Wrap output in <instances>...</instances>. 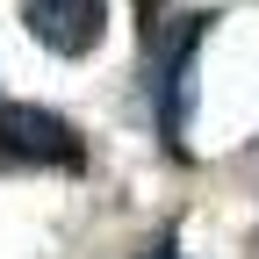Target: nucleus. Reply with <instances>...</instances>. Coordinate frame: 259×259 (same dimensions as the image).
<instances>
[{"label":"nucleus","mask_w":259,"mask_h":259,"mask_svg":"<svg viewBox=\"0 0 259 259\" xmlns=\"http://www.w3.org/2000/svg\"><path fill=\"white\" fill-rule=\"evenodd\" d=\"M22 22L51 58H87L108 29V0H22Z\"/></svg>","instance_id":"7ed1b4c3"},{"label":"nucleus","mask_w":259,"mask_h":259,"mask_svg":"<svg viewBox=\"0 0 259 259\" xmlns=\"http://www.w3.org/2000/svg\"><path fill=\"white\" fill-rule=\"evenodd\" d=\"M216 15H180L166 36L151 29V130L173 158H187V122H194V58H202Z\"/></svg>","instance_id":"f257e3e1"},{"label":"nucleus","mask_w":259,"mask_h":259,"mask_svg":"<svg viewBox=\"0 0 259 259\" xmlns=\"http://www.w3.org/2000/svg\"><path fill=\"white\" fill-rule=\"evenodd\" d=\"M130 8H137V22H144V36L158 29V8H166V0H130Z\"/></svg>","instance_id":"20e7f679"},{"label":"nucleus","mask_w":259,"mask_h":259,"mask_svg":"<svg viewBox=\"0 0 259 259\" xmlns=\"http://www.w3.org/2000/svg\"><path fill=\"white\" fill-rule=\"evenodd\" d=\"M15 166H87V144L65 115L36 101H0V173Z\"/></svg>","instance_id":"f03ea898"},{"label":"nucleus","mask_w":259,"mask_h":259,"mask_svg":"<svg viewBox=\"0 0 259 259\" xmlns=\"http://www.w3.org/2000/svg\"><path fill=\"white\" fill-rule=\"evenodd\" d=\"M144 259H180V252H173V245H151V252H144Z\"/></svg>","instance_id":"39448f33"}]
</instances>
